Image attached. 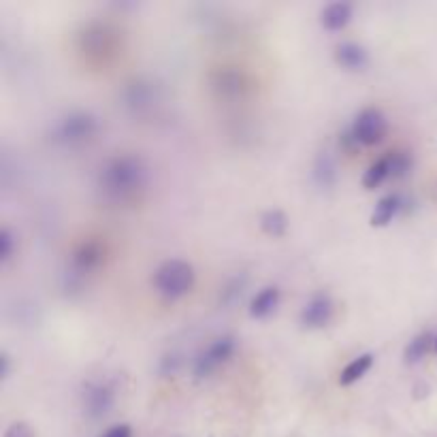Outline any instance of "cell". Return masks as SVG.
I'll return each instance as SVG.
<instances>
[{
  "label": "cell",
  "mask_w": 437,
  "mask_h": 437,
  "mask_svg": "<svg viewBox=\"0 0 437 437\" xmlns=\"http://www.w3.org/2000/svg\"><path fill=\"white\" fill-rule=\"evenodd\" d=\"M113 405V393L105 384H88L84 391V407L92 418L105 416Z\"/></svg>",
  "instance_id": "9c48e42d"
},
{
  "label": "cell",
  "mask_w": 437,
  "mask_h": 437,
  "mask_svg": "<svg viewBox=\"0 0 437 437\" xmlns=\"http://www.w3.org/2000/svg\"><path fill=\"white\" fill-rule=\"evenodd\" d=\"M11 256H13V235L5 229L0 231V258H3V262H7Z\"/></svg>",
  "instance_id": "7402d4cb"
},
{
  "label": "cell",
  "mask_w": 437,
  "mask_h": 437,
  "mask_svg": "<svg viewBox=\"0 0 437 437\" xmlns=\"http://www.w3.org/2000/svg\"><path fill=\"white\" fill-rule=\"evenodd\" d=\"M0 362H3V378H7V374H9V358H7V354H3Z\"/></svg>",
  "instance_id": "d4e9b609"
},
{
  "label": "cell",
  "mask_w": 437,
  "mask_h": 437,
  "mask_svg": "<svg viewBox=\"0 0 437 437\" xmlns=\"http://www.w3.org/2000/svg\"><path fill=\"white\" fill-rule=\"evenodd\" d=\"M335 60L341 68L346 70H352V72H358V70H365L367 64H369V53L367 49L358 45V43H352V41H346V43H339L335 47Z\"/></svg>",
  "instance_id": "ba28073f"
},
{
  "label": "cell",
  "mask_w": 437,
  "mask_h": 437,
  "mask_svg": "<svg viewBox=\"0 0 437 437\" xmlns=\"http://www.w3.org/2000/svg\"><path fill=\"white\" fill-rule=\"evenodd\" d=\"M148 165L139 156H118L103 165L99 173V190L105 198L122 203L132 198L148 184Z\"/></svg>",
  "instance_id": "6da1fadb"
},
{
  "label": "cell",
  "mask_w": 437,
  "mask_h": 437,
  "mask_svg": "<svg viewBox=\"0 0 437 437\" xmlns=\"http://www.w3.org/2000/svg\"><path fill=\"white\" fill-rule=\"evenodd\" d=\"M372 365H374V354H369V352L360 354L358 358H354L352 362H348V365H346V369L339 376V384L341 386H350V384L358 382L362 376H365L372 369Z\"/></svg>",
  "instance_id": "5bb4252c"
},
{
  "label": "cell",
  "mask_w": 437,
  "mask_h": 437,
  "mask_svg": "<svg viewBox=\"0 0 437 437\" xmlns=\"http://www.w3.org/2000/svg\"><path fill=\"white\" fill-rule=\"evenodd\" d=\"M277 305H279V290L275 286L262 288L250 303V316L252 318H267L277 310Z\"/></svg>",
  "instance_id": "8fae6325"
},
{
  "label": "cell",
  "mask_w": 437,
  "mask_h": 437,
  "mask_svg": "<svg viewBox=\"0 0 437 437\" xmlns=\"http://www.w3.org/2000/svg\"><path fill=\"white\" fill-rule=\"evenodd\" d=\"M435 350H437V339H435Z\"/></svg>",
  "instance_id": "484cf974"
},
{
  "label": "cell",
  "mask_w": 437,
  "mask_h": 437,
  "mask_svg": "<svg viewBox=\"0 0 437 437\" xmlns=\"http://www.w3.org/2000/svg\"><path fill=\"white\" fill-rule=\"evenodd\" d=\"M405 203L401 194H386L378 201L374 213H372V227H386L393 222V217H397L403 211Z\"/></svg>",
  "instance_id": "30bf717a"
},
{
  "label": "cell",
  "mask_w": 437,
  "mask_h": 437,
  "mask_svg": "<svg viewBox=\"0 0 437 437\" xmlns=\"http://www.w3.org/2000/svg\"><path fill=\"white\" fill-rule=\"evenodd\" d=\"M386 179H391V165H388V156H384V158L376 160V163L367 169L365 177H362V186H365L367 190H374V188H378L380 184H384Z\"/></svg>",
  "instance_id": "ac0fdd59"
},
{
  "label": "cell",
  "mask_w": 437,
  "mask_h": 437,
  "mask_svg": "<svg viewBox=\"0 0 437 437\" xmlns=\"http://www.w3.org/2000/svg\"><path fill=\"white\" fill-rule=\"evenodd\" d=\"M103 256H105V250L99 241H86L75 250V254H72L70 267L75 271V275H88L103 262Z\"/></svg>",
  "instance_id": "52a82bcc"
},
{
  "label": "cell",
  "mask_w": 437,
  "mask_h": 437,
  "mask_svg": "<svg viewBox=\"0 0 437 437\" xmlns=\"http://www.w3.org/2000/svg\"><path fill=\"white\" fill-rule=\"evenodd\" d=\"M333 318V301L329 295H314L301 310V324L305 329H324Z\"/></svg>",
  "instance_id": "8992f818"
},
{
  "label": "cell",
  "mask_w": 437,
  "mask_h": 437,
  "mask_svg": "<svg viewBox=\"0 0 437 437\" xmlns=\"http://www.w3.org/2000/svg\"><path fill=\"white\" fill-rule=\"evenodd\" d=\"M235 352V339L231 335L217 337L209 348H205L194 360V376L209 378L215 369H220Z\"/></svg>",
  "instance_id": "5b68a950"
},
{
  "label": "cell",
  "mask_w": 437,
  "mask_h": 437,
  "mask_svg": "<svg viewBox=\"0 0 437 437\" xmlns=\"http://www.w3.org/2000/svg\"><path fill=\"white\" fill-rule=\"evenodd\" d=\"M431 341H433L431 333H420L410 341V346L405 348V354H403L407 365H414V362H418L426 356V352L431 348Z\"/></svg>",
  "instance_id": "d6986e66"
},
{
  "label": "cell",
  "mask_w": 437,
  "mask_h": 437,
  "mask_svg": "<svg viewBox=\"0 0 437 437\" xmlns=\"http://www.w3.org/2000/svg\"><path fill=\"white\" fill-rule=\"evenodd\" d=\"M111 34L107 32L105 26H92L84 32V49L88 53H107L111 49Z\"/></svg>",
  "instance_id": "9a60e30c"
},
{
  "label": "cell",
  "mask_w": 437,
  "mask_h": 437,
  "mask_svg": "<svg viewBox=\"0 0 437 437\" xmlns=\"http://www.w3.org/2000/svg\"><path fill=\"white\" fill-rule=\"evenodd\" d=\"M388 165H391V179H401L412 171V156L407 152H391Z\"/></svg>",
  "instance_id": "ffe728a7"
},
{
  "label": "cell",
  "mask_w": 437,
  "mask_h": 437,
  "mask_svg": "<svg viewBox=\"0 0 437 437\" xmlns=\"http://www.w3.org/2000/svg\"><path fill=\"white\" fill-rule=\"evenodd\" d=\"M386 128L384 113L376 107H367L356 115L350 132L358 145H376L386 137Z\"/></svg>",
  "instance_id": "277c9868"
},
{
  "label": "cell",
  "mask_w": 437,
  "mask_h": 437,
  "mask_svg": "<svg viewBox=\"0 0 437 437\" xmlns=\"http://www.w3.org/2000/svg\"><path fill=\"white\" fill-rule=\"evenodd\" d=\"M217 86H220L222 92L237 94L241 90V77L237 75V72H224V75H220V82H217Z\"/></svg>",
  "instance_id": "44dd1931"
},
{
  "label": "cell",
  "mask_w": 437,
  "mask_h": 437,
  "mask_svg": "<svg viewBox=\"0 0 437 437\" xmlns=\"http://www.w3.org/2000/svg\"><path fill=\"white\" fill-rule=\"evenodd\" d=\"M352 20V5L348 3H331L324 11H322V26L331 32L343 30Z\"/></svg>",
  "instance_id": "7c38bea8"
},
{
  "label": "cell",
  "mask_w": 437,
  "mask_h": 437,
  "mask_svg": "<svg viewBox=\"0 0 437 437\" xmlns=\"http://www.w3.org/2000/svg\"><path fill=\"white\" fill-rule=\"evenodd\" d=\"M99 130V122L92 113L88 111H72L64 115L51 130V139L60 145H82L90 141Z\"/></svg>",
  "instance_id": "3957f363"
},
{
  "label": "cell",
  "mask_w": 437,
  "mask_h": 437,
  "mask_svg": "<svg viewBox=\"0 0 437 437\" xmlns=\"http://www.w3.org/2000/svg\"><path fill=\"white\" fill-rule=\"evenodd\" d=\"M5 437H32V431H30L28 424H24V422H15V424H11V426L7 429Z\"/></svg>",
  "instance_id": "603a6c76"
},
{
  "label": "cell",
  "mask_w": 437,
  "mask_h": 437,
  "mask_svg": "<svg viewBox=\"0 0 437 437\" xmlns=\"http://www.w3.org/2000/svg\"><path fill=\"white\" fill-rule=\"evenodd\" d=\"M260 227L269 237H281L288 229V217L284 211L279 209H271L267 213H262L260 217Z\"/></svg>",
  "instance_id": "e0dca14e"
},
{
  "label": "cell",
  "mask_w": 437,
  "mask_h": 437,
  "mask_svg": "<svg viewBox=\"0 0 437 437\" xmlns=\"http://www.w3.org/2000/svg\"><path fill=\"white\" fill-rule=\"evenodd\" d=\"M154 286L165 299H179L194 286V269L186 260H167L154 273Z\"/></svg>",
  "instance_id": "7a4b0ae2"
},
{
  "label": "cell",
  "mask_w": 437,
  "mask_h": 437,
  "mask_svg": "<svg viewBox=\"0 0 437 437\" xmlns=\"http://www.w3.org/2000/svg\"><path fill=\"white\" fill-rule=\"evenodd\" d=\"M314 182L320 188H324V190L335 186V182H337V165H335V158L329 152L318 154V158L314 163Z\"/></svg>",
  "instance_id": "4fadbf2b"
},
{
  "label": "cell",
  "mask_w": 437,
  "mask_h": 437,
  "mask_svg": "<svg viewBox=\"0 0 437 437\" xmlns=\"http://www.w3.org/2000/svg\"><path fill=\"white\" fill-rule=\"evenodd\" d=\"M150 86L152 84H143V82L130 84L128 90H126V103H128V107H132L137 111L150 107L156 101V94H154V90Z\"/></svg>",
  "instance_id": "2e32d148"
},
{
  "label": "cell",
  "mask_w": 437,
  "mask_h": 437,
  "mask_svg": "<svg viewBox=\"0 0 437 437\" xmlns=\"http://www.w3.org/2000/svg\"><path fill=\"white\" fill-rule=\"evenodd\" d=\"M103 437H132V431L128 424H118V426H111Z\"/></svg>",
  "instance_id": "cb8c5ba5"
}]
</instances>
